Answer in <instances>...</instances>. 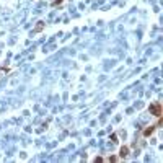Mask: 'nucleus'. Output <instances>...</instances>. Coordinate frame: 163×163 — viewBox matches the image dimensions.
<instances>
[{
  "label": "nucleus",
  "instance_id": "f257e3e1",
  "mask_svg": "<svg viewBox=\"0 0 163 163\" xmlns=\"http://www.w3.org/2000/svg\"><path fill=\"white\" fill-rule=\"evenodd\" d=\"M150 113H153V116H161V104L160 103H155L150 106Z\"/></svg>",
  "mask_w": 163,
  "mask_h": 163
},
{
  "label": "nucleus",
  "instance_id": "f03ea898",
  "mask_svg": "<svg viewBox=\"0 0 163 163\" xmlns=\"http://www.w3.org/2000/svg\"><path fill=\"white\" fill-rule=\"evenodd\" d=\"M129 155V147H122L121 148V153H119V157L124 158V157H127Z\"/></svg>",
  "mask_w": 163,
  "mask_h": 163
}]
</instances>
